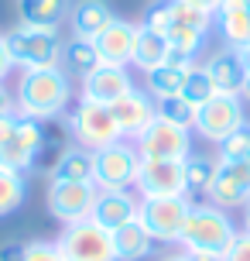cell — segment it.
I'll list each match as a JSON object with an SVG mask.
<instances>
[{
    "mask_svg": "<svg viewBox=\"0 0 250 261\" xmlns=\"http://www.w3.org/2000/svg\"><path fill=\"white\" fill-rule=\"evenodd\" d=\"M134 189L144 196H185V162H158L141 158Z\"/></svg>",
    "mask_w": 250,
    "mask_h": 261,
    "instance_id": "12",
    "label": "cell"
},
{
    "mask_svg": "<svg viewBox=\"0 0 250 261\" xmlns=\"http://www.w3.org/2000/svg\"><path fill=\"white\" fill-rule=\"evenodd\" d=\"M209 203L220 210L247 206L250 203V165L247 162H220L216 165V179L209 186Z\"/></svg>",
    "mask_w": 250,
    "mask_h": 261,
    "instance_id": "11",
    "label": "cell"
},
{
    "mask_svg": "<svg viewBox=\"0 0 250 261\" xmlns=\"http://www.w3.org/2000/svg\"><path fill=\"white\" fill-rule=\"evenodd\" d=\"M212 28L220 31L226 48H243L250 41V7L247 0H223L212 14Z\"/></svg>",
    "mask_w": 250,
    "mask_h": 261,
    "instance_id": "18",
    "label": "cell"
},
{
    "mask_svg": "<svg viewBox=\"0 0 250 261\" xmlns=\"http://www.w3.org/2000/svg\"><path fill=\"white\" fill-rule=\"evenodd\" d=\"M27 196V179L24 172H14V169H0V217H7L24 203Z\"/></svg>",
    "mask_w": 250,
    "mask_h": 261,
    "instance_id": "29",
    "label": "cell"
},
{
    "mask_svg": "<svg viewBox=\"0 0 250 261\" xmlns=\"http://www.w3.org/2000/svg\"><path fill=\"white\" fill-rule=\"evenodd\" d=\"M11 69H14V59H11V48H7V38L0 35V83L11 76Z\"/></svg>",
    "mask_w": 250,
    "mask_h": 261,
    "instance_id": "37",
    "label": "cell"
},
{
    "mask_svg": "<svg viewBox=\"0 0 250 261\" xmlns=\"http://www.w3.org/2000/svg\"><path fill=\"white\" fill-rule=\"evenodd\" d=\"M134 41H137V24L123 21V17H113V21L92 38V45H96V55H100L103 65H131Z\"/></svg>",
    "mask_w": 250,
    "mask_h": 261,
    "instance_id": "16",
    "label": "cell"
},
{
    "mask_svg": "<svg viewBox=\"0 0 250 261\" xmlns=\"http://www.w3.org/2000/svg\"><path fill=\"white\" fill-rule=\"evenodd\" d=\"M72 0H17V11H21V24L31 28H55L69 17Z\"/></svg>",
    "mask_w": 250,
    "mask_h": 261,
    "instance_id": "22",
    "label": "cell"
},
{
    "mask_svg": "<svg viewBox=\"0 0 250 261\" xmlns=\"http://www.w3.org/2000/svg\"><path fill=\"white\" fill-rule=\"evenodd\" d=\"M31 165H35V158L17 138V110H14L7 117H0V169L31 172Z\"/></svg>",
    "mask_w": 250,
    "mask_h": 261,
    "instance_id": "20",
    "label": "cell"
},
{
    "mask_svg": "<svg viewBox=\"0 0 250 261\" xmlns=\"http://www.w3.org/2000/svg\"><path fill=\"white\" fill-rule=\"evenodd\" d=\"M158 261H185V251H175V254H165V258H158Z\"/></svg>",
    "mask_w": 250,
    "mask_h": 261,
    "instance_id": "42",
    "label": "cell"
},
{
    "mask_svg": "<svg viewBox=\"0 0 250 261\" xmlns=\"http://www.w3.org/2000/svg\"><path fill=\"white\" fill-rule=\"evenodd\" d=\"M226 261H250V234H247V230H240V234H237L233 248L226 251Z\"/></svg>",
    "mask_w": 250,
    "mask_h": 261,
    "instance_id": "35",
    "label": "cell"
},
{
    "mask_svg": "<svg viewBox=\"0 0 250 261\" xmlns=\"http://www.w3.org/2000/svg\"><path fill=\"white\" fill-rule=\"evenodd\" d=\"M247 7H250V0H247Z\"/></svg>",
    "mask_w": 250,
    "mask_h": 261,
    "instance_id": "46",
    "label": "cell"
},
{
    "mask_svg": "<svg viewBox=\"0 0 250 261\" xmlns=\"http://www.w3.org/2000/svg\"><path fill=\"white\" fill-rule=\"evenodd\" d=\"M113 251L117 261H144L154 254V237L144 230L141 220H131L127 227L113 230Z\"/></svg>",
    "mask_w": 250,
    "mask_h": 261,
    "instance_id": "21",
    "label": "cell"
},
{
    "mask_svg": "<svg viewBox=\"0 0 250 261\" xmlns=\"http://www.w3.org/2000/svg\"><path fill=\"white\" fill-rule=\"evenodd\" d=\"M58 251L66 261H117L113 251V234L100 227L96 220H76L66 223V230L58 234Z\"/></svg>",
    "mask_w": 250,
    "mask_h": 261,
    "instance_id": "6",
    "label": "cell"
},
{
    "mask_svg": "<svg viewBox=\"0 0 250 261\" xmlns=\"http://www.w3.org/2000/svg\"><path fill=\"white\" fill-rule=\"evenodd\" d=\"M134 90V79L127 72V65H96L89 76H82V86H79V100H92V103H117L123 93Z\"/></svg>",
    "mask_w": 250,
    "mask_h": 261,
    "instance_id": "14",
    "label": "cell"
},
{
    "mask_svg": "<svg viewBox=\"0 0 250 261\" xmlns=\"http://www.w3.org/2000/svg\"><path fill=\"white\" fill-rule=\"evenodd\" d=\"M250 155V124L237 127L233 134H226L223 141H220V162H247Z\"/></svg>",
    "mask_w": 250,
    "mask_h": 261,
    "instance_id": "31",
    "label": "cell"
},
{
    "mask_svg": "<svg viewBox=\"0 0 250 261\" xmlns=\"http://www.w3.org/2000/svg\"><path fill=\"white\" fill-rule=\"evenodd\" d=\"M141 24L151 28V31H158V35H168V28H171V0H158V4H151Z\"/></svg>",
    "mask_w": 250,
    "mask_h": 261,
    "instance_id": "33",
    "label": "cell"
},
{
    "mask_svg": "<svg viewBox=\"0 0 250 261\" xmlns=\"http://www.w3.org/2000/svg\"><path fill=\"white\" fill-rule=\"evenodd\" d=\"M24 261H66V258H62L58 244H48V241H35V244H27Z\"/></svg>",
    "mask_w": 250,
    "mask_h": 261,
    "instance_id": "34",
    "label": "cell"
},
{
    "mask_svg": "<svg viewBox=\"0 0 250 261\" xmlns=\"http://www.w3.org/2000/svg\"><path fill=\"white\" fill-rule=\"evenodd\" d=\"M185 261H226L223 254H209V251H185Z\"/></svg>",
    "mask_w": 250,
    "mask_h": 261,
    "instance_id": "39",
    "label": "cell"
},
{
    "mask_svg": "<svg viewBox=\"0 0 250 261\" xmlns=\"http://www.w3.org/2000/svg\"><path fill=\"white\" fill-rule=\"evenodd\" d=\"M110 110H113V120H117V127H120V138H131V141H137L151 127V120L158 117L154 96L147 90H137V86L131 93H123L117 103H110Z\"/></svg>",
    "mask_w": 250,
    "mask_h": 261,
    "instance_id": "13",
    "label": "cell"
},
{
    "mask_svg": "<svg viewBox=\"0 0 250 261\" xmlns=\"http://www.w3.org/2000/svg\"><path fill=\"white\" fill-rule=\"evenodd\" d=\"M14 103H17V114H27V117H35V120L62 117L69 110V103H72V76L62 65L27 69L17 79Z\"/></svg>",
    "mask_w": 250,
    "mask_h": 261,
    "instance_id": "1",
    "label": "cell"
},
{
    "mask_svg": "<svg viewBox=\"0 0 250 261\" xmlns=\"http://www.w3.org/2000/svg\"><path fill=\"white\" fill-rule=\"evenodd\" d=\"M240 59H243V62H247V69H250V41L243 45V48H240Z\"/></svg>",
    "mask_w": 250,
    "mask_h": 261,
    "instance_id": "43",
    "label": "cell"
},
{
    "mask_svg": "<svg viewBox=\"0 0 250 261\" xmlns=\"http://www.w3.org/2000/svg\"><path fill=\"white\" fill-rule=\"evenodd\" d=\"M240 100H243V103H250V76H247V83H243V90H240Z\"/></svg>",
    "mask_w": 250,
    "mask_h": 261,
    "instance_id": "41",
    "label": "cell"
},
{
    "mask_svg": "<svg viewBox=\"0 0 250 261\" xmlns=\"http://www.w3.org/2000/svg\"><path fill=\"white\" fill-rule=\"evenodd\" d=\"M154 110H158L161 120H168V124H178V127H196V107L185 100L182 93L178 96H165V100H154Z\"/></svg>",
    "mask_w": 250,
    "mask_h": 261,
    "instance_id": "30",
    "label": "cell"
},
{
    "mask_svg": "<svg viewBox=\"0 0 250 261\" xmlns=\"http://www.w3.org/2000/svg\"><path fill=\"white\" fill-rule=\"evenodd\" d=\"M247 124V114H243V100L240 96H230V93H216L209 103L199 107L196 114V134L202 141L220 144L226 134H233L237 127Z\"/></svg>",
    "mask_w": 250,
    "mask_h": 261,
    "instance_id": "8",
    "label": "cell"
},
{
    "mask_svg": "<svg viewBox=\"0 0 250 261\" xmlns=\"http://www.w3.org/2000/svg\"><path fill=\"white\" fill-rule=\"evenodd\" d=\"M247 165H250V155H247Z\"/></svg>",
    "mask_w": 250,
    "mask_h": 261,
    "instance_id": "45",
    "label": "cell"
},
{
    "mask_svg": "<svg viewBox=\"0 0 250 261\" xmlns=\"http://www.w3.org/2000/svg\"><path fill=\"white\" fill-rule=\"evenodd\" d=\"M185 4H192V7H199V11H206V14H216V7L223 0H185Z\"/></svg>",
    "mask_w": 250,
    "mask_h": 261,
    "instance_id": "40",
    "label": "cell"
},
{
    "mask_svg": "<svg viewBox=\"0 0 250 261\" xmlns=\"http://www.w3.org/2000/svg\"><path fill=\"white\" fill-rule=\"evenodd\" d=\"M24 254H27V244H21V241L0 244V261H24Z\"/></svg>",
    "mask_w": 250,
    "mask_h": 261,
    "instance_id": "36",
    "label": "cell"
},
{
    "mask_svg": "<svg viewBox=\"0 0 250 261\" xmlns=\"http://www.w3.org/2000/svg\"><path fill=\"white\" fill-rule=\"evenodd\" d=\"M62 69H66L69 76H89L92 69L100 65V55H96V45L89 38H69L62 45Z\"/></svg>",
    "mask_w": 250,
    "mask_h": 261,
    "instance_id": "26",
    "label": "cell"
},
{
    "mask_svg": "<svg viewBox=\"0 0 250 261\" xmlns=\"http://www.w3.org/2000/svg\"><path fill=\"white\" fill-rule=\"evenodd\" d=\"M165 59H168V38L158 35V31H151V28H144V24H137V41H134L131 65H137L141 72H147V69L161 65Z\"/></svg>",
    "mask_w": 250,
    "mask_h": 261,
    "instance_id": "24",
    "label": "cell"
},
{
    "mask_svg": "<svg viewBox=\"0 0 250 261\" xmlns=\"http://www.w3.org/2000/svg\"><path fill=\"white\" fill-rule=\"evenodd\" d=\"M171 24H185V28H199V31H212V14L199 11L185 0H171Z\"/></svg>",
    "mask_w": 250,
    "mask_h": 261,
    "instance_id": "32",
    "label": "cell"
},
{
    "mask_svg": "<svg viewBox=\"0 0 250 261\" xmlns=\"http://www.w3.org/2000/svg\"><path fill=\"white\" fill-rule=\"evenodd\" d=\"M189 210H192L189 196H144L141 210H137V220L154 237V244H178Z\"/></svg>",
    "mask_w": 250,
    "mask_h": 261,
    "instance_id": "5",
    "label": "cell"
},
{
    "mask_svg": "<svg viewBox=\"0 0 250 261\" xmlns=\"http://www.w3.org/2000/svg\"><path fill=\"white\" fill-rule=\"evenodd\" d=\"M216 158L192 151L185 158V196H209V186L216 179Z\"/></svg>",
    "mask_w": 250,
    "mask_h": 261,
    "instance_id": "27",
    "label": "cell"
},
{
    "mask_svg": "<svg viewBox=\"0 0 250 261\" xmlns=\"http://www.w3.org/2000/svg\"><path fill=\"white\" fill-rule=\"evenodd\" d=\"M48 175H52L55 182H92V151L89 148H79V144L66 148Z\"/></svg>",
    "mask_w": 250,
    "mask_h": 261,
    "instance_id": "23",
    "label": "cell"
},
{
    "mask_svg": "<svg viewBox=\"0 0 250 261\" xmlns=\"http://www.w3.org/2000/svg\"><path fill=\"white\" fill-rule=\"evenodd\" d=\"M185 72L189 65H171V62H161L154 69L144 72V90L154 96V100H165V96H178L185 86Z\"/></svg>",
    "mask_w": 250,
    "mask_h": 261,
    "instance_id": "25",
    "label": "cell"
},
{
    "mask_svg": "<svg viewBox=\"0 0 250 261\" xmlns=\"http://www.w3.org/2000/svg\"><path fill=\"white\" fill-rule=\"evenodd\" d=\"M137 155L141 158H158V162H185L192 155V130L168 124V120L154 117L151 127L137 138Z\"/></svg>",
    "mask_w": 250,
    "mask_h": 261,
    "instance_id": "9",
    "label": "cell"
},
{
    "mask_svg": "<svg viewBox=\"0 0 250 261\" xmlns=\"http://www.w3.org/2000/svg\"><path fill=\"white\" fill-rule=\"evenodd\" d=\"M202 65H206L209 79L216 83V93H230V96H240V90H243V83L250 76L247 62L240 59L237 48H220V52H212Z\"/></svg>",
    "mask_w": 250,
    "mask_h": 261,
    "instance_id": "17",
    "label": "cell"
},
{
    "mask_svg": "<svg viewBox=\"0 0 250 261\" xmlns=\"http://www.w3.org/2000/svg\"><path fill=\"white\" fill-rule=\"evenodd\" d=\"M69 134L79 148H106V144L120 141V127L113 120V110L103 103H92V100H79V103L69 110Z\"/></svg>",
    "mask_w": 250,
    "mask_h": 261,
    "instance_id": "7",
    "label": "cell"
},
{
    "mask_svg": "<svg viewBox=\"0 0 250 261\" xmlns=\"http://www.w3.org/2000/svg\"><path fill=\"white\" fill-rule=\"evenodd\" d=\"M17 110V103H14V93L0 83V117H7V114H14Z\"/></svg>",
    "mask_w": 250,
    "mask_h": 261,
    "instance_id": "38",
    "label": "cell"
},
{
    "mask_svg": "<svg viewBox=\"0 0 250 261\" xmlns=\"http://www.w3.org/2000/svg\"><path fill=\"white\" fill-rule=\"evenodd\" d=\"M7 48H11L14 65L27 72V69H48V65L62 62V45L55 28H31V24H17L7 35Z\"/></svg>",
    "mask_w": 250,
    "mask_h": 261,
    "instance_id": "3",
    "label": "cell"
},
{
    "mask_svg": "<svg viewBox=\"0 0 250 261\" xmlns=\"http://www.w3.org/2000/svg\"><path fill=\"white\" fill-rule=\"evenodd\" d=\"M137 210H141V199L131 189H100L89 220H96L100 227H106L113 234L120 227H127L131 220H137Z\"/></svg>",
    "mask_w": 250,
    "mask_h": 261,
    "instance_id": "15",
    "label": "cell"
},
{
    "mask_svg": "<svg viewBox=\"0 0 250 261\" xmlns=\"http://www.w3.org/2000/svg\"><path fill=\"white\" fill-rule=\"evenodd\" d=\"M243 230H247V234H250V203H247V206H243Z\"/></svg>",
    "mask_w": 250,
    "mask_h": 261,
    "instance_id": "44",
    "label": "cell"
},
{
    "mask_svg": "<svg viewBox=\"0 0 250 261\" xmlns=\"http://www.w3.org/2000/svg\"><path fill=\"white\" fill-rule=\"evenodd\" d=\"M137 169H141V155H137V144L127 138L92 151V186L96 189H134Z\"/></svg>",
    "mask_w": 250,
    "mask_h": 261,
    "instance_id": "4",
    "label": "cell"
},
{
    "mask_svg": "<svg viewBox=\"0 0 250 261\" xmlns=\"http://www.w3.org/2000/svg\"><path fill=\"white\" fill-rule=\"evenodd\" d=\"M117 14L106 0H72L69 7V28H72V38H96Z\"/></svg>",
    "mask_w": 250,
    "mask_h": 261,
    "instance_id": "19",
    "label": "cell"
},
{
    "mask_svg": "<svg viewBox=\"0 0 250 261\" xmlns=\"http://www.w3.org/2000/svg\"><path fill=\"white\" fill-rule=\"evenodd\" d=\"M96 186L92 182H48V193H45V203H48V213L62 223H76L86 220L92 213V203H96Z\"/></svg>",
    "mask_w": 250,
    "mask_h": 261,
    "instance_id": "10",
    "label": "cell"
},
{
    "mask_svg": "<svg viewBox=\"0 0 250 261\" xmlns=\"http://www.w3.org/2000/svg\"><path fill=\"white\" fill-rule=\"evenodd\" d=\"M182 96L189 100V103L202 107V103H209L212 96H216V83L209 79V72H206V65H189V72H185V86H182Z\"/></svg>",
    "mask_w": 250,
    "mask_h": 261,
    "instance_id": "28",
    "label": "cell"
},
{
    "mask_svg": "<svg viewBox=\"0 0 250 261\" xmlns=\"http://www.w3.org/2000/svg\"><path fill=\"white\" fill-rule=\"evenodd\" d=\"M237 234H240L237 223L230 220L226 210L212 206V203H192L178 244H182V251H209V254L226 258V251L233 248Z\"/></svg>",
    "mask_w": 250,
    "mask_h": 261,
    "instance_id": "2",
    "label": "cell"
}]
</instances>
